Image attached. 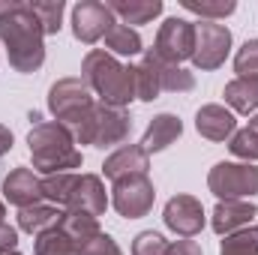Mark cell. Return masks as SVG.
<instances>
[{
  "mask_svg": "<svg viewBox=\"0 0 258 255\" xmlns=\"http://www.w3.org/2000/svg\"><path fill=\"white\" fill-rule=\"evenodd\" d=\"M168 255H201V246L195 240H174L168 243Z\"/></svg>",
  "mask_w": 258,
  "mask_h": 255,
  "instance_id": "cell-35",
  "label": "cell"
},
{
  "mask_svg": "<svg viewBox=\"0 0 258 255\" xmlns=\"http://www.w3.org/2000/svg\"><path fill=\"white\" fill-rule=\"evenodd\" d=\"M27 144H30L33 168L42 174H63L69 168H81L84 162L81 150L75 147V138L57 120L33 123V129L27 132Z\"/></svg>",
  "mask_w": 258,
  "mask_h": 255,
  "instance_id": "cell-4",
  "label": "cell"
},
{
  "mask_svg": "<svg viewBox=\"0 0 258 255\" xmlns=\"http://www.w3.org/2000/svg\"><path fill=\"white\" fill-rule=\"evenodd\" d=\"M195 48V24L186 18H165L159 33H156V45H153V54L162 60V63L180 66L183 60L192 57Z\"/></svg>",
  "mask_w": 258,
  "mask_h": 255,
  "instance_id": "cell-7",
  "label": "cell"
},
{
  "mask_svg": "<svg viewBox=\"0 0 258 255\" xmlns=\"http://www.w3.org/2000/svg\"><path fill=\"white\" fill-rule=\"evenodd\" d=\"M30 6H33V15L39 18L45 36H54L60 30V21H63V0H36V3L30 0Z\"/></svg>",
  "mask_w": 258,
  "mask_h": 255,
  "instance_id": "cell-25",
  "label": "cell"
},
{
  "mask_svg": "<svg viewBox=\"0 0 258 255\" xmlns=\"http://www.w3.org/2000/svg\"><path fill=\"white\" fill-rule=\"evenodd\" d=\"M180 132H183V123H180V117L177 114H156L147 129H144V138H141V147H144V153H159V150H165V147H171L177 138H180Z\"/></svg>",
  "mask_w": 258,
  "mask_h": 255,
  "instance_id": "cell-17",
  "label": "cell"
},
{
  "mask_svg": "<svg viewBox=\"0 0 258 255\" xmlns=\"http://www.w3.org/2000/svg\"><path fill=\"white\" fill-rule=\"evenodd\" d=\"M159 69H156V54L153 48L141 57V63L135 66V99L141 102H153L159 96Z\"/></svg>",
  "mask_w": 258,
  "mask_h": 255,
  "instance_id": "cell-21",
  "label": "cell"
},
{
  "mask_svg": "<svg viewBox=\"0 0 258 255\" xmlns=\"http://www.w3.org/2000/svg\"><path fill=\"white\" fill-rule=\"evenodd\" d=\"M132 255H168V240L159 231H141L132 240Z\"/></svg>",
  "mask_w": 258,
  "mask_h": 255,
  "instance_id": "cell-32",
  "label": "cell"
},
{
  "mask_svg": "<svg viewBox=\"0 0 258 255\" xmlns=\"http://www.w3.org/2000/svg\"><path fill=\"white\" fill-rule=\"evenodd\" d=\"M153 201H156V189L150 183L147 174H135V177H123L114 183L111 189V204L120 216L126 219H141L153 210Z\"/></svg>",
  "mask_w": 258,
  "mask_h": 255,
  "instance_id": "cell-8",
  "label": "cell"
},
{
  "mask_svg": "<svg viewBox=\"0 0 258 255\" xmlns=\"http://www.w3.org/2000/svg\"><path fill=\"white\" fill-rule=\"evenodd\" d=\"M6 222V207H3V201H0V225Z\"/></svg>",
  "mask_w": 258,
  "mask_h": 255,
  "instance_id": "cell-37",
  "label": "cell"
},
{
  "mask_svg": "<svg viewBox=\"0 0 258 255\" xmlns=\"http://www.w3.org/2000/svg\"><path fill=\"white\" fill-rule=\"evenodd\" d=\"M81 81L114 108H126L135 99V66H123L108 51H87L81 63Z\"/></svg>",
  "mask_w": 258,
  "mask_h": 255,
  "instance_id": "cell-2",
  "label": "cell"
},
{
  "mask_svg": "<svg viewBox=\"0 0 258 255\" xmlns=\"http://www.w3.org/2000/svg\"><path fill=\"white\" fill-rule=\"evenodd\" d=\"M0 39L6 45L9 66L21 75L36 72L45 63V30L39 18L33 15V6L24 0H15L12 9L0 18Z\"/></svg>",
  "mask_w": 258,
  "mask_h": 255,
  "instance_id": "cell-1",
  "label": "cell"
},
{
  "mask_svg": "<svg viewBox=\"0 0 258 255\" xmlns=\"http://www.w3.org/2000/svg\"><path fill=\"white\" fill-rule=\"evenodd\" d=\"M75 249L78 246L66 237L63 231H60V225H57V228H51V231H45V234L36 237L33 255H72Z\"/></svg>",
  "mask_w": 258,
  "mask_h": 255,
  "instance_id": "cell-26",
  "label": "cell"
},
{
  "mask_svg": "<svg viewBox=\"0 0 258 255\" xmlns=\"http://www.w3.org/2000/svg\"><path fill=\"white\" fill-rule=\"evenodd\" d=\"M72 183H75V174H69V171H63V174H48L42 180V198H48L54 207H66Z\"/></svg>",
  "mask_w": 258,
  "mask_h": 255,
  "instance_id": "cell-28",
  "label": "cell"
},
{
  "mask_svg": "<svg viewBox=\"0 0 258 255\" xmlns=\"http://www.w3.org/2000/svg\"><path fill=\"white\" fill-rule=\"evenodd\" d=\"M105 45H108V54H123V57L141 54V36L129 24H114L105 33Z\"/></svg>",
  "mask_w": 258,
  "mask_h": 255,
  "instance_id": "cell-23",
  "label": "cell"
},
{
  "mask_svg": "<svg viewBox=\"0 0 258 255\" xmlns=\"http://www.w3.org/2000/svg\"><path fill=\"white\" fill-rule=\"evenodd\" d=\"M147 168H150V159H147V153H144L141 144H123V147L114 150V153L105 159V165H102L105 177L114 180V183L123 180V177L147 174Z\"/></svg>",
  "mask_w": 258,
  "mask_h": 255,
  "instance_id": "cell-15",
  "label": "cell"
},
{
  "mask_svg": "<svg viewBox=\"0 0 258 255\" xmlns=\"http://www.w3.org/2000/svg\"><path fill=\"white\" fill-rule=\"evenodd\" d=\"M72 255H123V252H120V246L114 243L111 234H99V237L90 240L87 246H78Z\"/></svg>",
  "mask_w": 258,
  "mask_h": 255,
  "instance_id": "cell-33",
  "label": "cell"
},
{
  "mask_svg": "<svg viewBox=\"0 0 258 255\" xmlns=\"http://www.w3.org/2000/svg\"><path fill=\"white\" fill-rule=\"evenodd\" d=\"M15 246H18V231L3 222V225H0V255L15 252Z\"/></svg>",
  "mask_w": 258,
  "mask_h": 255,
  "instance_id": "cell-34",
  "label": "cell"
},
{
  "mask_svg": "<svg viewBox=\"0 0 258 255\" xmlns=\"http://www.w3.org/2000/svg\"><path fill=\"white\" fill-rule=\"evenodd\" d=\"M108 9L123 18V24H147L162 12V0H111Z\"/></svg>",
  "mask_w": 258,
  "mask_h": 255,
  "instance_id": "cell-20",
  "label": "cell"
},
{
  "mask_svg": "<svg viewBox=\"0 0 258 255\" xmlns=\"http://www.w3.org/2000/svg\"><path fill=\"white\" fill-rule=\"evenodd\" d=\"M249 129H255V132H258V114L252 117V120H249Z\"/></svg>",
  "mask_w": 258,
  "mask_h": 255,
  "instance_id": "cell-38",
  "label": "cell"
},
{
  "mask_svg": "<svg viewBox=\"0 0 258 255\" xmlns=\"http://www.w3.org/2000/svg\"><path fill=\"white\" fill-rule=\"evenodd\" d=\"M60 219H63V210L60 207H54V204H33V207H24L18 213V228L39 237V234L57 228Z\"/></svg>",
  "mask_w": 258,
  "mask_h": 255,
  "instance_id": "cell-18",
  "label": "cell"
},
{
  "mask_svg": "<svg viewBox=\"0 0 258 255\" xmlns=\"http://www.w3.org/2000/svg\"><path fill=\"white\" fill-rule=\"evenodd\" d=\"M156 69H159V87L168 90V93H186L195 87V75L180 69V66H171V63H162L156 57Z\"/></svg>",
  "mask_w": 258,
  "mask_h": 255,
  "instance_id": "cell-24",
  "label": "cell"
},
{
  "mask_svg": "<svg viewBox=\"0 0 258 255\" xmlns=\"http://www.w3.org/2000/svg\"><path fill=\"white\" fill-rule=\"evenodd\" d=\"M60 231H63L75 246H87L90 240H96V237L102 234L96 216H90V213H75V210H66L63 213V219H60Z\"/></svg>",
  "mask_w": 258,
  "mask_h": 255,
  "instance_id": "cell-19",
  "label": "cell"
},
{
  "mask_svg": "<svg viewBox=\"0 0 258 255\" xmlns=\"http://www.w3.org/2000/svg\"><path fill=\"white\" fill-rule=\"evenodd\" d=\"M9 150H12V132L0 123V156H6Z\"/></svg>",
  "mask_w": 258,
  "mask_h": 255,
  "instance_id": "cell-36",
  "label": "cell"
},
{
  "mask_svg": "<svg viewBox=\"0 0 258 255\" xmlns=\"http://www.w3.org/2000/svg\"><path fill=\"white\" fill-rule=\"evenodd\" d=\"M9 255H21V252H9Z\"/></svg>",
  "mask_w": 258,
  "mask_h": 255,
  "instance_id": "cell-39",
  "label": "cell"
},
{
  "mask_svg": "<svg viewBox=\"0 0 258 255\" xmlns=\"http://www.w3.org/2000/svg\"><path fill=\"white\" fill-rule=\"evenodd\" d=\"M219 255H258V231L240 228V231L228 234L219 246Z\"/></svg>",
  "mask_w": 258,
  "mask_h": 255,
  "instance_id": "cell-27",
  "label": "cell"
},
{
  "mask_svg": "<svg viewBox=\"0 0 258 255\" xmlns=\"http://www.w3.org/2000/svg\"><path fill=\"white\" fill-rule=\"evenodd\" d=\"M165 225L180 234V237H192L204 228V207L201 201L192 195H174L168 204H165V213H162Z\"/></svg>",
  "mask_w": 258,
  "mask_h": 255,
  "instance_id": "cell-12",
  "label": "cell"
},
{
  "mask_svg": "<svg viewBox=\"0 0 258 255\" xmlns=\"http://www.w3.org/2000/svg\"><path fill=\"white\" fill-rule=\"evenodd\" d=\"M48 108L60 126L69 129L75 144H90V126L96 102L90 96V87L81 78H60L48 90Z\"/></svg>",
  "mask_w": 258,
  "mask_h": 255,
  "instance_id": "cell-3",
  "label": "cell"
},
{
  "mask_svg": "<svg viewBox=\"0 0 258 255\" xmlns=\"http://www.w3.org/2000/svg\"><path fill=\"white\" fill-rule=\"evenodd\" d=\"M228 147H231V153L237 156V159H246V162H255L258 159V132L255 129H240V132H234L231 135V141H228Z\"/></svg>",
  "mask_w": 258,
  "mask_h": 255,
  "instance_id": "cell-30",
  "label": "cell"
},
{
  "mask_svg": "<svg viewBox=\"0 0 258 255\" xmlns=\"http://www.w3.org/2000/svg\"><path fill=\"white\" fill-rule=\"evenodd\" d=\"M114 12L108 9V3H99V0H81L75 3L72 9V33L78 42L84 45H93L99 39H105V33L114 27Z\"/></svg>",
  "mask_w": 258,
  "mask_h": 255,
  "instance_id": "cell-9",
  "label": "cell"
},
{
  "mask_svg": "<svg viewBox=\"0 0 258 255\" xmlns=\"http://www.w3.org/2000/svg\"><path fill=\"white\" fill-rule=\"evenodd\" d=\"M231 51V30L219 21H198L195 24V48H192V63L201 72L219 69L225 63Z\"/></svg>",
  "mask_w": 258,
  "mask_h": 255,
  "instance_id": "cell-6",
  "label": "cell"
},
{
  "mask_svg": "<svg viewBox=\"0 0 258 255\" xmlns=\"http://www.w3.org/2000/svg\"><path fill=\"white\" fill-rule=\"evenodd\" d=\"M234 69L240 78H258V39H246L234 57Z\"/></svg>",
  "mask_w": 258,
  "mask_h": 255,
  "instance_id": "cell-31",
  "label": "cell"
},
{
  "mask_svg": "<svg viewBox=\"0 0 258 255\" xmlns=\"http://www.w3.org/2000/svg\"><path fill=\"white\" fill-rule=\"evenodd\" d=\"M252 216H258V207L252 201H219L213 207V216H210V225L216 234L228 237L240 228H249Z\"/></svg>",
  "mask_w": 258,
  "mask_h": 255,
  "instance_id": "cell-14",
  "label": "cell"
},
{
  "mask_svg": "<svg viewBox=\"0 0 258 255\" xmlns=\"http://www.w3.org/2000/svg\"><path fill=\"white\" fill-rule=\"evenodd\" d=\"M255 231H258V228H255Z\"/></svg>",
  "mask_w": 258,
  "mask_h": 255,
  "instance_id": "cell-40",
  "label": "cell"
},
{
  "mask_svg": "<svg viewBox=\"0 0 258 255\" xmlns=\"http://www.w3.org/2000/svg\"><path fill=\"white\" fill-rule=\"evenodd\" d=\"M3 198L9 204H15L18 210L39 204L42 198V180L33 174V168H15L9 171V177L3 180Z\"/></svg>",
  "mask_w": 258,
  "mask_h": 255,
  "instance_id": "cell-13",
  "label": "cell"
},
{
  "mask_svg": "<svg viewBox=\"0 0 258 255\" xmlns=\"http://www.w3.org/2000/svg\"><path fill=\"white\" fill-rule=\"evenodd\" d=\"M234 126H237L234 114H231L225 105H216V102L201 105L198 114H195V129H198L207 141H225V138H231V135H234Z\"/></svg>",
  "mask_w": 258,
  "mask_h": 255,
  "instance_id": "cell-16",
  "label": "cell"
},
{
  "mask_svg": "<svg viewBox=\"0 0 258 255\" xmlns=\"http://www.w3.org/2000/svg\"><path fill=\"white\" fill-rule=\"evenodd\" d=\"M225 102L240 111V114H249L258 108V78H234L225 84Z\"/></svg>",
  "mask_w": 258,
  "mask_h": 255,
  "instance_id": "cell-22",
  "label": "cell"
},
{
  "mask_svg": "<svg viewBox=\"0 0 258 255\" xmlns=\"http://www.w3.org/2000/svg\"><path fill=\"white\" fill-rule=\"evenodd\" d=\"M183 9L201 15V21H219V18L231 15L237 9V3L234 0H219V3H210V0H183Z\"/></svg>",
  "mask_w": 258,
  "mask_h": 255,
  "instance_id": "cell-29",
  "label": "cell"
},
{
  "mask_svg": "<svg viewBox=\"0 0 258 255\" xmlns=\"http://www.w3.org/2000/svg\"><path fill=\"white\" fill-rule=\"evenodd\" d=\"M207 186L219 201H249L258 192V168L252 162H216Z\"/></svg>",
  "mask_w": 258,
  "mask_h": 255,
  "instance_id": "cell-5",
  "label": "cell"
},
{
  "mask_svg": "<svg viewBox=\"0 0 258 255\" xmlns=\"http://www.w3.org/2000/svg\"><path fill=\"white\" fill-rule=\"evenodd\" d=\"M105 207H108V195H105L102 177L99 174H75V183H72V192H69L66 210L102 216Z\"/></svg>",
  "mask_w": 258,
  "mask_h": 255,
  "instance_id": "cell-11",
  "label": "cell"
},
{
  "mask_svg": "<svg viewBox=\"0 0 258 255\" xmlns=\"http://www.w3.org/2000/svg\"><path fill=\"white\" fill-rule=\"evenodd\" d=\"M129 129H132V120H129L126 108H114V105H105L99 102L96 111H93V126H90V144L105 150L111 144H120L126 141Z\"/></svg>",
  "mask_w": 258,
  "mask_h": 255,
  "instance_id": "cell-10",
  "label": "cell"
}]
</instances>
